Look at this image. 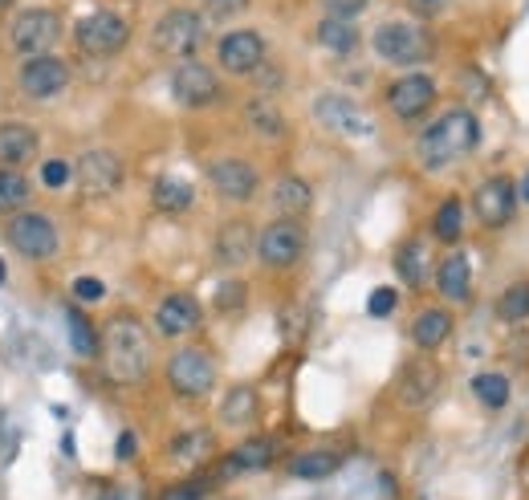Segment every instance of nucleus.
I'll return each instance as SVG.
<instances>
[{
	"label": "nucleus",
	"instance_id": "nucleus-1",
	"mask_svg": "<svg viewBox=\"0 0 529 500\" xmlns=\"http://www.w3.org/2000/svg\"><path fill=\"white\" fill-rule=\"evenodd\" d=\"M98 358H102V374H106L110 383H119V387L143 383L147 370H151V338H147V326L139 318H131V314L110 318L106 330H102Z\"/></svg>",
	"mask_w": 529,
	"mask_h": 500
},
{
	"label": "nucleus",
	"instance_id": "nucleus-2",
	"mask_svg": "<svg viewBox=\"0 0 529 500\" xmlns=\"http://www.w3.org/2000/svg\"><path fill=\"white\" fill-rule=\"evenodd\" d=\"M481 143V122L473 110H464V106H452L444 110L432 127L420 135V163L424 167H448V163H460L464 155H473Z\"/></svg>",
	"mask_w": 529,
	"mask_h": 500
},
{
	"label": "nucleus",
	"instance_id": "nucleus-3",
	"mask_svg": "<svg viewBox=\"0 0 529 500\" xmlns=\"http://www.w3.org/2000/svg\"><path fill=\"white\" fill-rule=\"evenodd\" d=\"M379 61H387V66H420V61H428L436 53V41L424 25L416 21H387L375 29L371 37Z\"/></svg>",
	"mask_w": 529,
	"mask_h": 500
},
{
	"label": "nucleus",
	"instance_id": "nucleus-4",
	"mask_svg": "<svg viewBox=\"0 0 529 500\" xmlns=\"http://www.w3.org/2000/svg\"><path fill=\"white\" fill-rule=\"evenodd\" d=\"M74 41L86 57H114V53H123L131 45V21L123 13H114V9H98V13L78 21Z\"/></svg>",
	"mask_w": 529,
	"mask_h": 500
},
{
	"label": "nucleus",
	"instance_id": "nucleus-5",
	"mask_svg": "<svg viewBox=\"0 0 529 500\" xmlns=\"http://www.w3.org/2000/svg\"><path fill=\"white\" fill-rule=\"evenodd\" d=\"M151 45H155V53H163V57L192 61L196 49L204 45V17L192 13V9H171V13H163V21H159L155 33H151Z\"/></svg>",
	"mask_w": 529,
	"mask_h": 500
},
{
	"label": "nucleus",
	"instance_id": "nucleus-6",
	"mask_svg": "<svg viewBox=\"0 0 529 500\" xmlns=\"http://www.w3.org/2000/svg\"><path fill=\"white\" fill-rule=\"evenodd\" d=\"M167 387L180 395V399H204L212 387H216V362H212V354H204V350H175L171 358H167Z\"/></svg>",
	"mask_w": 529,
	"mask_h": 500
},
{
	"label": "nucleus",
	"instance_id": "nucleus-7",
	"mask_svg": "<svg viewBox=\"0 0 529 500\" xmlns=\"http://www.w3.org/2000/svg\"><path fill=\"white\" fill-rule=\"evenodd\" d=\"M314 118L338 139H371L375 135V118L346 94H318L314 98Z\"/></svg>",
	"mask_w": 529,
	"mask_h": 500
},
{
	"label": "nucleus",
	"instance_id": "nucleus-8",
	"mask_svg": "<svg viewBox=\"0 0 529 500\" xmlns=\"http://www.w3.org/2000/svg\"><path fill=\"white\" fill-rule=\"evenodd\" d=\"M127 179V167L114 151H86L78 163H74V183L86 200H102V196H114Z\"/></svg>",
	"mask_w": 529,
	"mask_h": 500
},
{
	"label": "nucleus",
	"instance_id": "nucleus-9",
	"mask_svg": "<svg viewBox=\"0 0 529 500\" xmlns=\"http://www.w3.org/2000/svg\"><path fill=\"white\" fill-rule=\"evenodd\" d=\"M57 37H62V17H57L53 9H25L13 29H9V41H13V53H21L25 61L29 57H45Z\"/></svg>",
	"mask_w": 529,
	"mask_h": 500
},
{
	"label": "nucleus",
	"instance_id": "nucleus-10",
	"mask_svg": "<svg viewBox=\"0 0 529 500\" xmlns=\"http://www.w3.org/2000/svg\"><path fill=\"white\" fill-rule=\"evenodd\" d=\"M9 244L25 261H53L62 240H57V228L49 216H37V212H17L9 216Z\"/></svg>",
	"mask_w": 529,
	"mask_h": 500
},
{
	"label": "nucleus",
	"instance_id": "nucleus-11",
	"mask_svg": "<svg viewBox=\"0 0 529 500\" xmlns=\"http://www.w3.org/2000/svg\"><path fill=\"white\" fill-rule=\"evenodd\" d=\"M306 253V228L302 220H273L257 232V257L265 269H289Z\"/></svg>",
	"mask_w": 529,
	"mask_h": 500
},
{
	"label": "nucleus",
	"instance_id": "nucleus-12",
	"mask_svg": "<svg viewBox=\"0 0 529 500\" xmlns=\"http://www.w3.org/2000/svg\"><path fill=\"white\" fill-rule=\"evenodd\" d=\"M17 86L33 102H49V98H57L70 86V66H66L62 57H53V53L29 57L25 66H21V74H17Z\"/></svg>",
	"mask_w": 529,
	"mask_h": 500
},
{
	"label": "nucleus",
	"instance_id": "nucleus-13",
	"mask_svg": "<svg viewBox=\"0 0 529 500\" xmlns=\"http://www.w3.org/2000/svg\"><path fill=\"white\" fill-rule=\"evenodd\" d=\"M436 102V82L424 74V70H411L403 78H395L387 86V110L399 118V122H411V118H420L428 114Z\"/></svg>",
	"mask_w": 529,
	"mask_h": 500
},
{
	"label": "nucleus",
	"instance_id": "nucleus-14",
	"mask_svg": "<svg viewBox=\"0 0 529 500\" xmlns=\"http://www.w3.org/2000/svg\"><path fill=\"white\" fill-rule=\"evenodd\" d=\"M473 212L485 228H505L517 212V187L509 175H493L473 192Z\"/></svg>",
	"mask_w": 529,
	"mask_h": 500
},
{
	"label": "nucleus",
	"instance_id": "nucleus-15",
	"mask_svg": "<svg viewBox=\"0 0 529 500\" xmlns=\"http://www.w3.org/2000/svg\"><path fill=\"white\" fill-rule=\"evenodd\" d=\"M216 94H220V82H216V74L204 66V61L192 57V61H180V66H175V74H171V98L180 102V106L200 110Z\"/></svg>",
	"mask_w": 529,
	"mask_h": 500
},
{
	"label": "nucleus",
	"instance_id": "nucleus-16",
	"mask_svg": "<svg viewBox=\"0 0 529 500\" xmlns=\"http://www.w3.org/2000/svg\"><path fill=\"white\" fill-rule=\"evenodd\" d=\"M216 61H220V70H228V74H253V70H261V61H265V37L253 33V29H232V33L220 37Z\"/></svg>",
	"mask_w": 529,
	"mask_h": 500
},
{
	"label": "nucleus",
	"instance_id": "nucleus-17",
	"mask_svg": "<svg viewBox=\"0 0 529 500\" xmlns=\"http://www.w3.org/2000/svg\"><path fill=\"white\" fill-rule=\"evenodd\" d=\"M208 179H212L216 192H220L224 200H232V204L253 200L257 183H261L257 167H253V163H245V159H216V163L208 167Z\"/></svg>",
	"mask_w": 529,
	"mask_h": 500
},
{
	"label": "nucleus",
	"instance_id": "nucleus-18",
	"mask_svg": "<svg viewBox=\"0 0 529 500\" xmlns=\"http://www.w3.org/2000/svg\"><path fill=\"white\" fill-rule=\"evenodd\" d=\"M273 460H277V440H273V435H253V440H245L241 448H232L220 460L216 476L232 480V476H245V472H265Z\"/></svg>",
	"mask_w": 529,
	"mask_h": 500
},
{
	"label": "nucleus",
	"instance_id": "nucleus-19",
	"mask_svg": "<svg viewBox=\"0 0 529 500\" xmlns=\"http://www.w3.org/2000/svg\"><path fill=\"white\" fill-rule=\"evenodd\" d=\"M253 248H257V232L249 220H228L220 224L216 232V244H212V253L224 269H241L249 257H253Z\"/></svg>",
	"mask_w": 529,
	"mask_h": 500
},
{
	"label": "nucleus",
	"instance_id": "nucleus-20",
	"mask_svg": "<svg viewBox=\"0 0 529 500\" xmlns=\"http://www.w3.org/2000/svg\"><path fill=\"white\" fill-rule=\"evenodd\" d=\"M196 326H200V301H196V297L171 293V297L159 301V309H155V330H159L163 338H184V334H192Z\"/></svg>",
	"mask_w": 529,
	"mask_h": 500
},
{
	"label": "nucleus",
	"instance_id": "nucleus-21",
	"mask_svg": "<svg viewBox=\"0 0 529 500\" xmlns=\"http://www.w3.org/2000/svg\"><path fill=\"white\" fill-rule=\"evenodd\" d=\"M37 131L29 127V122H17V118H9V122H0V167H13V171H21L33 155H37Z\"/></svg>",
	"mask_w": 529,
	"mask_h": 500
},
{
	"label": "nucleus",
	"instance_id": "nucleus-22",
	"mask_svg": "<svg viewBox=\"0 0 529 500\" xmlns=\"http://www.w3.org/2000/svg\"><path fill=\"white\" fill-rule=\"evenodd\" d=\"M440 387V366L432 362H411L403 370V379H399V403L403 407H428L432 395Z\"/></svg>",
	"mask_w": 529,
	"mask_h": 500
},
{
	"label": "nucleus",
	"instance_id": "nucleus-23",
	"mask_svg": "<svg viewBox=\"0 0 529 500\" xmlns=\"http://www.w3.org/2000/svg\"><path fill=\"white\" fill-rule=\"evenodd\" d=\"M314 204V192L310 183L298 179V175H281L273 183V208H277V220H302Z\"/></svg>",
	"mask_w": 529,
	"mask_h": 500
},
{
	"label": "nucleus",
	"instance_id": "nucleus-24",
	"mask_svg": "<svg viewBox=\"0 0 529 500\" xmlns=\"http://www.w3.org/2000/svg\"><path fill=\"white\" fill-rule=\"evenodd\" d=\"M192 200H196V187L184 179V175H159L155 179V187H151V204L163 212V216H180V212H188L192 208Z\"/></svg>",
	"mask_w": 529,
	"mask_h": 500
},
{
	"label": "nucleus",
	"instance_id": "nucleus-25",
	"mask_svg": "<svg viewBox=\"0 0 529 500\" xmlns=\"http://www.w3.org/2000/svg\"><path fill=\"white\" fill-rule=\"evenodd\" d=\"M468 285H473V265H468L464 253H448L436 265V289H440V297L444 301H464Z\"/></svg>",
	"mask_w": 529,
	"mask_h": 500
},
{
	"label": "nucleus",
	"instance_id": "nucleus-26",
	"mask_svg": "<svg viewBox=\"0 0 529 500\" xmlns=\"http://www.w3.org/2000/svg\"><path fill=\"white\" fill-rule=\"evenodd\" d=\"M395 273L407 289H424L428 285V248L424 240H403L395 253Z\"/></svg>",
	"mask_w": 529,
	"mask_h": 500
},
{
	"label": "nucleus",
	"instance_id": "nucleus-27",
	"mask_svg": "<svg viewBox=\"0 0 529 500\" xmlns=\"http://www.w3.org/2000/svg\"><path fill=\"white\" fill-rule=\"evenodd\" d=\"M452 338V314L448 309H424V314L411 322V342L420 350H440Z\"/></svg>",
	"mask_w": 529,
	"mask_h": 500
},
{
	"label": "nucleus",
	"instance_id": "nucleus-28",
	"mask_svg": "<svg viewBox=\"0 0 529 500\" xmlns=\"http://www.w3.org/2000/svg\"><path fill=\"white\" fill-rule=\"evenodd\" d=\"M318 45L326 49V53H338V57H346V53H355L359 49V29H355V21H338V17H326V21H318Z\"/></svg>",
	"mask_w": 529,
	"mask_h": 500
},
{
	"label": "nucleus",
	"instance_id": "nucleus-29",
	"mask_svg": "<svg viewBox=\"0 0 529 500\" xmlns=\"http://www.w3.org/2000/svg\"><path fill=\"white\" fill-rule=\"evenodd\" d=\"M257 407H261V399H257L253 387H232L224 395V403H220V419L228 427H249L257 419Z\"/></svg>",
	"mask_w": 529,
	"mask_h": 500
},
{
	"label": "nucleus",
	"instance_id": "nucleus-30",
	"mask_svg": "<svg viewBox=\"0 0 529 500\" xmlns=\"http://www.w3.org/2000/svg\"><path fill=\"white\" fill-rule=\"evenodd\" d=\"M338 468H342V456H338V452H326V448L302 452V456L289 460V476H298V480H326V476H334Z\"/></svg>",
	"mask_w": 529,
	"mask_h": 500
},
{
	"label": "nucleus",
	"instance_id": "nucleus-31",
	"mask_svg": "<svg viewBox=\"0 0 529 500\" xmlns=\"http://www.w3.org/2000/svg\"><path fill=\"white\" fill-rule=\"evenodd\" d=\"M66 330H70V346H74V354H78V358H98L102 338H98V330L90 326V318L82 314L78 305H70V309H66Z\"/></svg>",
	"mask_w": 529,
	"mask_h": 500
},
{
	"label": "nucleus",
	"instance_id": "nucleus-32",
	"mask_svg": "<svg viewBox=\"0 0 529 500\" xmlns=\"http://www.w3.org/2000/svg\"><path fill=\"white\" fill-rule=\"evenodd\" d=\"M245 122H249V127H253L265 143H273V139L285 135V118H281V110H277L273 102H261V98L245 106Z\"/></svg>",
	"mask_w": 529,
	"mask_h": 500
},
{
	"label": "nucleus",
	"instance_id": "nucleus-33",
	"mask_svg": "<svg viewBox=\"0 0 529 500\" xmlns=\"http://www.w3.org/2000/svg\"><path fill=\"white\" fill-rule=\"evenodd\" d=\"M29 204V179L13 167H0V216H17Z\"/></svg>",
	"mask_w": 529,
	"mask_h": 500
},
{
	"label": "nucleus",
	"instance_id": "nucleus-34",
	"mask_svg": "<svg viewBox=\"0 0 529 500\" xmlns=\"http://www.w3.org/2000/svg\"><path fill=\"white\" fill-rule=\"evenodd\" d=\"M473 395L489 411H501L509 403V379H505V374H497V370H485V374H477V379H473Z\"/></svg>",
	"mask_w": 529,
	"mask_h": 500
},
{
	"label": "nucleus",
	"instance_id": "nucleus-35",
	"mask_svg": "<svg viewBox=\"0 0 529 500\" xmlns=\"http://www.w3.org/2000/svg\"><path fill=\"white\" fill-rule=\"evenodd\" d=\"M432 232H436V240H460V232H464V204L456 200V196H448L440 208H436V216H432Z\"/></svg>",
	"mask_w": 529,
	"mask_h": 500
},
{
	"label": "nucleus",
	"instance_id": "nucleus-36",
	"mask_svg": "<svg viewBox=\"0 0 529 500\" xmlns=\"http://www.w3.org/2000/svg\"><path fill=\"white\" fill-rule=\"evenodd\" d=\"M497 318L501 322H525L529 318V281H517L497 297Z\"/></svg>",
	"mask_w": 529,
	"mask_h": 500
},
{
	"label": "nucleus",
	"instance_id": "nucleus-37",
	"mask_svg": "<svg viewBox=\"0 0 529 500\" xmlns=\"http://www.w3.org/2000/svg\"><path fill=\"white\" fill-rule=\"evenodd\" d=\"M208 452H212V435H208V431H184V435H175V440H171V456H175V460L196 464V460H204Z\"/></svg>",
	"mask_w": 529,
	"mask_h": 500
},
{
	"label": "nucleus",
	"instance_id": "nucleus-38",
	"mask_svg": "<svg viewBox=\"0 0 529 500\" xmlns=\"http://www.w3.org/2000/svg\"><path fill=\"white\" fill-rule=\"evenodd\" d=\"M208 21H237L241 13H249V0H204Z\"/></svg>",
	"mask_w": 529,
	"mask_h": 500
},
{
	"label": "nucleus",
	"instance_id": "nucleus-39",
	"mask_svg": "<svg viewBox=\"0 0 529 500\" xmlns=\"http://www.w3.org/2000/svg\"><path fill=\"white\" fill-rule=\"evenodd\" d=\"M395 305H399V293H395L391 285H383V289H375V293L367 297V314H371V318H391Z\"/></svg>",
	"mask_w": 529,
	"mask_h": 500
},
{
	"label": "nucleus",
	"instance_id": "nucleus-40",
	"mask_svg": "<svg viewBox=\"0 0 529 500\" xmlns=\"http://www.w3.org/2000/svg\"><path fill=\"white\" fill-rule=\"evenodd\" d=\"M367 5H371V0H322L326 17H338V21H355Z\"/></svg>",
	"mask_w": 529,
	"mask_h": 500
},
{
	"label": "nucleus",
	"instance_id": "nucleus-41",
	"mask_svg": "<svg viewBox=\"0 0 529 500\" xmlns=\"http://www.w3.org/2000/svg\"><path fill=\"white\" fill-rule=\"evenodd\" d=\"M245 305V285L241 281H224L216 289V309H224V314H232V309Z\"/></svg>",
	"mask_w": 529,
	"mask_h": 500
},
{
	"label": "nucleus",
	"instance_id": "nucleus-42",
	"mask_svg": "<svg viewBox=\"0 0 529 500\" xmlns=\"http://www.w3.org/2000/svg\"><path fill=\"white\" fill-rule=\"evenodd\" d=\"M74 179V167L70 163H62V159H49L45 167H41V183L45 187H53V192H57V187H66Z\"/></svg>",
	"mask_w": 529,
	"mask_h": 500
},
{
	"label": "nucleus",
	"instance_id": "nucleus-43",
	"mask_svg": "<svg viewBox=\"0 0 529 500\" xmlns=\"http://www.w3.org/2000/svg\"><path fill=\"white\" fill-rule=\"evenodd\" d=\"M74 297L86 301V305H94V301L106 297V285H102L98 277H78V281H74Z\"/></svg>",
	"mask_w": 529,
	"mask_h": 500
},
{
	"label": "nucleus",
	"instance_id": "nucleus-44",
	"mask_svg": "<svg viewBox=\"0 0 529 500\" xmlns=\"http://www.w3.org/2000/svg\"><path fill=\"white\" fill-rule=\"evenodd\" d=\"M448 5H452V0H407V9L416 13L420 21H432V17H440Z\"/></svg>",
	"mask_w": 529,
	"mask_h": 500
},
{
	"label": "nucleus",
	"instance_id": "nucleus-45",
	"mask_svg": "<svg viewBox=\"0 0 529 500\" xmlns=\"http://www.w3.org/2000/svg\"><path fill=\"white\" fill-rule=\"evenodd\" d=\"M163 500H204V484H175L163 492Z\"/></svg>",
	"mask_w": 529,
	"mask_h": 500
},
{
	"label": "nucleus",
	"instance_id": "nucleus-46",
	"mask_svg": "<svg viewBox=\"0 0 529 500\" xmlns=\"http://www.w3.org/2000/svg\"><path fill=\"white\" fill-rule=\"evenodd\" d=\"M135 456V431H123L119 435V460H131Z\"/></svg>",
	"mask_w": 529,
	"mask_h": 500
},
{
	"label": "nucleus",
	"instance_id": "nucleus-47",
	"mask_svg": "<svg viewBox=\"0 0 529 500\" xmlns=\"http://www.w3.org/2000/svg\"><path fill=\"white\" fill-rule=\"evenodd\" d=\"M102 500H127V496H123V492H119V488H114V492H106V496H102Z\"/></svg>",
	"mask_w": 529,
	"mask_h": 500
},
{
	"label": "nucleus",
	"instance_id": "nucleus-48",
	"mask_svg": "<svg viewBox=\"0 0 529 500\" xmlns=\"http://www.w3.org/2000/svg\"><path fill=\"white\" fill-rule=\"evenodd\" d=\"M521 196H525V200H529V175H525V183H521Z\"/></svg>",
	"mask_w": 529,
	"mask_h": 500
},
{
	"label": "nucleus",
	"instance_id": "nucleus-49",
	"mask_svg": "<svg viewBox=\"0 0 529 500\" xmlns=\"http://www.w3.org/2000/svg\"><path fill=\"white\" fill-rule=\"evenodd\" d=\"M0 285H5V261H0Z\"/></svg>",
	"mask_w": 529,
	"mask_h": 500
},
{
	"label": "nucleus",
	"instance_id": "nucleus-50",
	"mask_svg": "<svg viewBox=\"0 0 529 500\" xmlns=\"http://www.w3.org/2000/svg\"><path fill=\"white\" fill-rule=\"evenodd\" d=\"M5 5H13V0H0V9H5Z\"/></svg>",
	"mask_w": 529,
	"mask_h": 500
}]
</instances>
